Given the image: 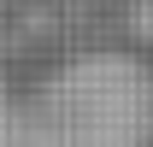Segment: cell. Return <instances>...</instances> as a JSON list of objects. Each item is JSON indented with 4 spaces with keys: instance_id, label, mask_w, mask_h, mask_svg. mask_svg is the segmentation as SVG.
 Here are the masks:
<instances>
[{
    "instance_id": "1",
    "label": "cell",
    "mask_w": 153,
    "mask_h": 147,
    "mask_svg": "<svg viewBox=\"0 0 153 147\" xmlns=\"http://www.w3.org/2000/svg\"><path fill=\"white\" fill-rule=\"evenodd\" d=\"M0 147H36L30 106H6V100H0Z\"/></svg>"
}]
</instances>
